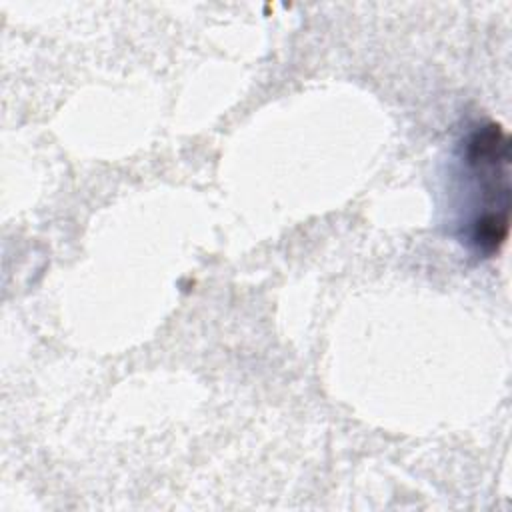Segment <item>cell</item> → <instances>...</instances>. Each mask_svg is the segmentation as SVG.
Returning a JSON list of instances; mask_svg holds the SVG:
<instances>
[{
    "mask_svg": "<svg viewBox=\"0 0 512 512\" xmlns=\"http://www.w3.org/2000/svg\"><path fill=\"white\" fill-rule=\"evenodd\" d=\"M460 160L476 194L466 242L476 254L494 256L508 238L510 138L506 130L498 122L474 126L462 142Z\"/></svg>",
    "mask_w": 512,
    "mask_h": 512,
    "instance_id": "obj_1",
    "label": "cell"
}]
</instances>
